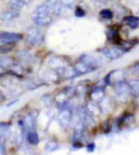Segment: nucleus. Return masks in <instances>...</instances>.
<instances>
[{"mask_svg":"<svg viewBox=\"0 0 139 155\" xmlns=\"http://www.w3.org/2000/svg\"><path fill=\"white\" fill-rule=\"evenodd\" d=\"M72 119V110L68 107L67 103L61 105V109L58 115V120L61 126L65 129L69 127Z\"/></svg>","mask_w":139,"mask_h":155,"instance_id":"1","label":"nucleus"},{"mask_svg":"<svg viewBox=\"0 0 139 155\" xmlns=\"http://www.w3.org/2000/svg\"><path fill=\"white\" fill-rule=\"evenodd\" d=\"M43 41L42 33L38 28L32 27L28 30L26 36V43L31 46H37L41 45Z\"/></svg>","mask_w":139,"mask_h":155,"instance_id":"2","label":"nucleus"},{"mask_svg":"<svg viewBox=\"0 0 139 155\" xmlns=\"http://www.w3.org/2000/svg\"><path fill=\"white\" fill-rule=\"evenodd\" d=\"M23 39V36L21 34L12 32H0V44L10 45L17 43Z\"/></svg>","mask_w":139,"mask_h":155,"instance_id":"3","label":"nucleus"},{"mask_svg":"<svg viewBox=\"0 0 139 155\" xmlns=\"http://www.w3.org/2000/svg\"><path fill=\"white\" fill-rule=\"evenodd\" d=\"M115 92L116 96L118 97L121 101H125L128 98L130 90H129V85L126 84L124 81L119 80L115 83Z\"/></svg>","mask_w":139,"mask_h":155,"instance_id":"4","label":"nucleus"},{"mask_svg":"<svg viewBox=\"0 0 139 155\" xmlns=\"http://www.w3.org/2000/svg\"><path fill=\"white\" fill-rule=\"evenodd\" d=\"M102 53H103L108 58L111 59V60H116V59L120 58V57L124 54V50L119 48H106V49H103Z\"/></svg>","mask_w":139,"mask_h":155,"instance_id":"5","label":"nucleus"},{"mask_svg":"<svg viewBox=\"0 0 139 155\" xmlns=\"http://www.w3.org/2000/svg\"><path fill=\"white\" fill-rule=\"evenodd\" d=\"M37 117L38 113L37 112H31L30 114L28 115L25 119V125L28 130H35L37 123Z\"/></svg>","mask_w":139,"mask_h":155,"instance_id":"6","label":"nucleus"},{"mask_svg":"<svg viewBox=\"0 0 139 155\" xmlns=\"http://www.w3.org/2000/svg\"><path fill=\"white\" fill-rule=\"evenodd\" d=\"M32 20L36 25L41 26V27H46V26L50 25L53 21V19L50 15H42V16L32 19Z\"/></svg>","mask_w":139,"mask_h":155,"instance_id":"7","label":"nucleus"},{"mask_svg":"<svg viewBox=\"0 0 139 155\" xmlns=\"http://www.w3.org/2000/svg\"><path fill=\"white\" fill-rule=\"evenodd\" d=\"M80 61L85 64L86 66H88L90 68H91L94 70L97 68V66L98 65V61L95 58H94L92 57L89 56V55H82L80 57Z\"/></svg>","mask_w":139,"mask_h":155,"instance_id":"8","label":"nucleus"},{"mask_svg":"<svg viewBox=\"0 0 139 155\" xmlns=\"http://www.w3.org/2000/svg\"><path fill=\"white\" fill-rule=\"evenodd\" d=\"M20 16L19 11H3L0 14V20L2 21H11Z\"/></svg>","mask_w":139,"mask_h":155,"instance_id":"9","label":"nucleus"},{"mask_svg":"<svg viewBox=\"0 0 139 155\" xmlns=\"http://www.w3.org/2000/svg\"><path fill=\"white\" fill-rule=\"evenodd\" d=\"M27 141L30 145H36L39 143V138L35 130H28L27 132Z\"/></svg>","mask_w":139,"mask_h":155,"instance_id":"10","label":"nucleus"},{"mask_svg":"<svg viewBox=\"0 0 139 155\" xmlns=\"http://www.w3.org/2000/svg\"><path fill=\"white\" fill-rule=\"evenodd\" d=\"M14 64H15L14 60L10 57H0V68L7 70V69L12 67Z\"/></svg>","mask_w":139,"mask_h":155,"instance_id":"11","label":"nucleus"},{"mask_svg":"<svg viewBox=\"0 0 139 155\" xmlns=\"http://www.w3.org/2000/svg\"><path fill=\"white\" fill-rule=\"evenodd\" d=\"M129 87L130 90V92L134 95L135 96L139 97V80L137 79H132L129 82Z\"/></svg>","mask_w":139,"mask_h":155,"instance_id":"12","label":"nucleus"},{"mask_svg":"<svg viewBox=\"0 0 139 155\" xmlns=\"http://www.w3.org/2000/svg\"><path fill=\"white\" fill-rule=\"evenodd\" d=\"M0 136L8 137L11 136V125L8 123H0Z\"/></svg>","mask_w":139,"mask_h":155,"instance_id":"13","label":"nucleus"},{"mask_svg":"<svg viewBox=\"0 0 139 155\" xmlns=\"http://www.w3.org/2000/svg\"><path fill=\"white\" fill-rule=\"evenodd\" d=\"M75 70L79 74H86V73H89V72L92 71L93 70L91 68H90L89 66H86L85 64H84L83 62L80 61V62L77 63L76 66H75Z\"/></svg>","mask_w":139,"mask_h":155,"instance_id":"14","label":"nucleus"},{"mask_svg":"<svg viewBox=\"0 0 139 155\" xmlns=\"http://www.w3.org/2000/svg\"><path fill=\"white\" fill-rule=\"evenodd\" d=\"M8 4H9L11 10L13 11H20L25 6L22 0H10Z\"/></svg>","mask_w":139,"mask_h":155,"instance_id":"15","label":"nucleus"},{"mask_svg":"<svg viewBox=\"0 0 139 155\" xmlns=\"http://www.w3.org/2000/svg\"><path fill=\"white\" fill-rule=\"evenodd\" d=\"M124 20L126 21L128 26L133 29H135L139 26V19L136 16H128L124 19Z\"/></svg>","mask_w":139,"mask_h":155,"instance_id":"16","label":"nucleus"},{"mask_svg":"<svg viewBox=\"0 0 139 155\" xmlns=\"http://www.w3.org/2000/svg\"><path fill=\"white\" fill-rule=\"evenodd\" d=\"M87 110L90 112V114L94 116H98L101 113V108L95 103H89L87 104Z\"/></svg>","mask_w":139,"mask_h":155,"instance_id":"17","label":"nucleus"},{"mask_svg":"<svg viewBox=\"0 0 139 155\" xmlns=\"http://www.w3.org/2000/svg\"><path fill=\"white\" fill-rule=\"evenodd\" d=\"M17 57H18L19 59L21 60H23V61H31L33 59V56L32 54L28 52V51L26 50H21L19 51L17 53Z\"/></svg>","mask_w":139,"mask_h":155,"instance_id":"18","label":"nucleus"},{"mask_svg":"<svg viewBox=\"0 0 139 155\" xmlns=\"http://www.w3.org/2000/svg\"><path fill=\"white\" fill-rule=\"evenodd\" d=\"M59 149V144L55 141H49L45 145V150L48 152H52Z\"/></svg>","mask_w":139,"mask_h":155,"instance_id":"19","label":"nucleus"},{"mask_svg":"<svg viewBox=\"0 0 139 155\" xmlns=\"http://www.w3.org/2000/svg\"><path fill=\"white\" fill-rule=\"evenodd\" d=\"M91 98L94 101L96 102H101L102 99H103V92L101 91V90L98 91H94L92 92L91 94Z\"/></svg>","mask_w":139,"mask_h":155,"instance_id":"20","label":"nucleus"},{"mask_svg":"<svg viewBox=\"0 0 139 155\" xmlns=\"http://www.w3.org/2000/svg\"><path fill=\"white\" fill-rule=\"evenodd\" d=\"M59 2L65 9H72L75 4L74 0H59Z\"/></svg>","mask_w":139,"mask_h":155,"instance_id":"21","label":"nucleus"},{"mask_svg":"<svg viewBox=\"0 0 139 155\" xmlns=\"http://www.w3.org/2000/svg\"><path fill=\"white\" fill-rule=\"evenodd\" d=\"M100 15L101 17H103V19H106V20H111L113 17L112 12L110 10H108V9H104V10L101 11Z\"/></svg>","mask_w":139,"mask_h":155,"instance_id":"22","label":"nucleus"},{"mask_svg":"<svg viewBox=\"0 0 139 155\" xmlns=\"http://www.w3.org/2000/svg\"><path fill=\"white\" fill-rule=\"evenodd\" d=\"M13 49V48L12 46L9 45H2L0 46V54H7L8 53L12 52Z\"/></svg>","mask_w":139,"mask_h":155,"instance_id":"23","label":"nucleus"},{"mask_svg":"<svg viewBox=\"0 0 139 155\" xmlns=\"http://www.w3.org/2000/svg\"><path fill=\"white\" fill-rule=\"evenodd\" d=\"M75 15H77V17H82L85 15V11L81 8H77L76 11H75Z\"/></svg>","mask_w":139,"mask_h":155,"instance_id":"24","label":"nucleus"},{"mask_svg":"<svg viewBox=\"0 0 139 155\" xmlns=\"http://www.w3.org/2000/svg\"><path fill=\"white\" fill-rule=\"evenodd\" d=\"M94 148H95V145L94 144H89L87 145V150L89 152H93L94 150Z\"/></svg>","mask_w":139,"mask_h":155,"instance_id":"25","label":"nucleus"},{"mask_svg":"<svg viewBox=\"0 0 139 155\" xmlns=\"http://www.w3.org/2000/svg\"><path fill=\"white\" fill-rule=\"evenodd\" d=\"M5 153L6 151H5V147H4V145H3L2 143H0V155L4 154Z\"/></svg>","mask_w":139,"mask_h":155,"instance_id":"26","label":"nucleus"},{"mask_svg":"<svg viewBox=\"0 0 139 155\" xmlns=\"http://www.w3.org/2000/svg\"><path fill=\"white\" fill-rule=\"evenodd\" d=\"M5 99H6V98H5V96H4V95L3 94V92L0 91V101L1 102L4 101Z\"/></svg>","mask_w":139,"mask_h":155,"instance_id":"27","label":"nucleus"},{"mask_svg":"<svg viewBox=\"0 0 139 155\" xmlns=\"http://www.w3.org/2000/svg\"><path fill=\"white\" fill-rule=\"evenodd\" d=\"M17 101H18V99H15L14 101L11 102L9 104L7 105V107H10V106H12V104H15V103H16V102H17Z\"/></svg>","mask_w":139,"mask_h":155,"instance_id":"28","label":"nucleus"},{"mask_svg":"<svg viewBox=\"0 0 139 155\" xmlns=\"http://www.w3.org/2000/svg\"><path fill=\"white\" fill-rule=\"evenodd\" d=\"M22 1H23L24 3H25V5H27L28 3H30L32 0H22Z\"/></svg>","mask_w":139,"mask_h":155,"instance_id":"29","label":"nucleus"},{"mask_svg":"<svg viewBox=\"0 0 139 155\" xmlns=\"http://www.w3.org/2000/svg\"><path fill=\"white\" fill-rule=\"evenodd\" d=\"M136 70L137 71V73H138V74H139V65L138 66H136Z\"/></svg>","mask_w":139,"mask_h":155,"instance_id":"30","label":"nucleus"},{"mask_svg":"<svg viewBox=\"0 0 139 155\" xmlns=\"http://www.w3.org/2000/svg\"><path fill=\"white\" fill-rule=\"evenodd\" d=\"M0 143H1V136H0Z\"/></svg>","mask_w":139,"mask_h":155,"instance_id":"31","label":"nucleus"}]
</instances>
